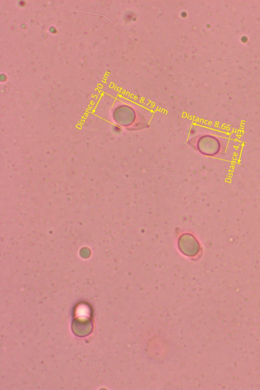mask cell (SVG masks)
Listing matches in <instances>:
<instances>
[{"label":"cell","instance_id":"1","mask_svg":"<svg viewBox=\"0 0 260 390\" xmlns=\"http://www.w3.org/2000/svg\"><path fill=\"white\" fill-rule=\"evenodd\" d=\"M72 328L74 334L83 337L91 333L93 324L89 316H78L73 321Z\"/></svg>","mask_w":260,"mask_h":390}]
</instances>
